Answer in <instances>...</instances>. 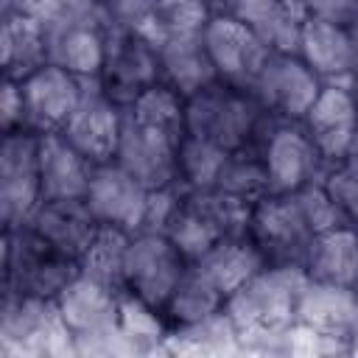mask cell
<instances>
[{
	"instance_id": "6da1fadb",
	"label": "cell",
	"mask_w": 358,
	"mask_h": 358,
	"mask_svg": "<svg viewBox=\"0 0 358 358\" xmlns=\"http://www.w3.org/2000/svg\"><path fill=\"white\" fill-rule=\"evenodd\" d=\"M308 274L302 266H266L224 302L235 336L266 338L296 327V302Z\"/></svg>"
},
{
	"instance_id": "7a4b0ae2",
	"label": "cell",
	"mask_w": 358,
	"mask_h": 358,
	"mask_svg": "<svg viewBox=\"0 0 358 358\" xmlns=\"http://www.w3.org/2000/svg\"><path fill=\"white\" fill-rule=\"evenodd\" d=\"M268 115L249 90L213 81L185 98V131L227 151L255 145Z\"/></svg>"
},
{
	"instance_id": "3957f363",
	"label": "cell",
	"mask_w": 358,
	"mask_h": 358,
	"mask_svg": "<svg viewBox=\"0 0 358 358\" xmlns=\"http://www.w3.org/2000/svg\"><path fill=\"white\" fill-rule=\"evenodd\" d=\"M78 271V260L62 255L28 224L3 229V294L53 302Z\"/></svg>"
},
{
	"instance_id": "277c9868",
	"label": "cell",
	"mask_w": 358,
	"mask_h": 358,
	"mask_svg": "<svg viewBox=\"0 0 358 358\" xmlns=\"http://www.w3.org/2000/svg\"><path fill=\"white\" fill-rule=\"evenodd\" d=\"M249 218L252 204L218 187L182 190V199L165 227V235L187 260H196L221 238L249 232Z\"/></svg>"
},
{
	"instance_id": "5b68a950",
	"label": "cell",
	"mask_w": 358,
	"mask_h": 358,
	"mask_svg": "<svg viewBox=\"0 0 358 358\" xmlns=\"http://www.w3.org/2000/svg\"><path fill=\"white\" fill-rule=\"evenodd\" d=\"M257 151L263 157L271 193H296L305 185L322 179L327 168L324 157L299 120L268 117L257 137Z\"/></svg>"
},
{
	"instance_id": "8992f818",
	"label": "cell",
	"mask_w": 358,
	"mask_h": 358,
	"mask_svg": "<svg viewBox=\"0 0 358 358\" xmlns=\"http://www.w3.org/2000/svg\"><path fill=\"white\" fill-rule=\"evenodd\" d=\"M187 266L190 260L176 249V243L165 232H154V229L131 232L123 263V291L162 310L171 291L187 271Z\"/></svg>"
},
{
	"instance_id": "52a82bcc",
	"label": "cell",
	"mask_w": 358,
	"mask_h": 358,
	"mask_svg": "<svg viewBox=\"0 0 358 358\" xmlns=\"http://www.w3.org/2000/svg\"><path fill=\"white\" fill-rule=\"evenodd\" d=\"M42 201L39 134L31 129L8 131L0 143V221L3 229L20 227Z\"/></svg>"
},
{
	"instance_id": "ba28073f",
	"label": "cell",
	"mask_w": 358,
	"mask_h": 358,
	"mask_svg": "<svg viewBox=\"0 0 358 358\" xmlns=\"http://www.w3.org/2000/svg\"><path fill=\"white\" fill-rule=\"evenodd\" d=\"M249 238L260 246L268 266H302L313 238L296 193H268L252 204Z\"/></svg>"
},
{
	"instance_id": "9c48e42d",
	"label": "cell",
	"mask_w": 358,
	"mask_h": 358,
	"mask_svg": "<svg viewBox=\"0 0 358 358\" xmlns=\"http://www.w3.org/2000/svg\"><path fill=\"white\" fill-rule=\"evenodd\" d=\"M201 39L218 81L241 90H252L263 64L274 53L246 22L235 20L227 11H215L210 17V22L201 31Z\"/></svg>"
},
{
	"instance_id": "30bf717a",
	"label": "cell",
	"mask_w": 358,
	"mask_h": 358,
	"mask_svg": "<svg viewBox=\"0 0 358 358\" xmlns=\"http://www.w3.org/2000/svg\"><path fill=\"white\" fill-rule=\"evenodd\" d=\"M182 134L185 131L137 120L123 109V129L115 162L126 168L134 179H140L148 190L176 185V157Z\"/></svg>"
},
{
	"instance_id": "8fae6325",
	"label": "cell",
	"mask_w": 358,
	"mask_h": 358,
	"mask_svg": "<svg viewBox=\"0 0 358 358\" xmlns=\"http://www.w3.org/2000/svg\"><path fill=\"white\" fill-rule=\"evenodd\" d=\"M324 81L299 59V53H271L252 84V95L277 120H302L319 98Z\"/></svg>"
},
{
	"instance_id": "7c38bea8",
	"label": "cell",
	"mask_w": 358,
	"mask_h": 358,
	"mask_svg": "<svg viewBox=\"0 0 358 358\" xmlns=\"http://www.w3.org/2000/svg\"><path fill=\"white\" fill-rule=\"evenodd\" d=\"M101 90L120 106H129L143 90L159 81L157 39L134 31L109 28L106 56L101 70Z\"/></svg>"
},
{
	"instance_id": "4fadbf2b",
	"label": "cell",
	"mask_w": 358,
	"mask_h": 358,
	"mask_svg": "<svg viewBox=\"0 0 358 358\" xmlns=\"http://www.w3.org/2000/svg\"><path fill=\"white\" fill-rule=\"evenodd\" d=\"M98 84L90 78H78L76 73L48 62L31 76L20 81L25 101V126L36 134L62 131L73 112L81 106L87 90Z\"/></svg>"
},
{
	"instance_id": "5bb4252c",
	"label": "cell",
	"mask_w": 358,
	"mask_h": 358,
	"mask_svg": "<svg viewBox=\"0 0 358 358\" xmlns=\"http://www.w3.org/2000/svg\"><path fill=\"white\" fill-rule=\"evenodd\" d=\"M148 187L134 179L126 168L117 162L95 165L90 187H87V207L98 218V224L117 227L126 232H140L145 224L148 210Z\"/></svg>"
},
{
	"instance_id": "9a60e30c",
	"label": "cell",
	"mask_w": 358,
	"mask_h": 358,
	"mask_svg": "<svg viewBox=\"0 0 358 358\" xmlns=\"http://www.w3.org/2000/svg\"><path fill=\"white\" fill-rule=\"evenodd\" d=\"M120 291L123 288L106 285L78 271L64 285V291L53 299L67 336L87 338V336H106L109 330H117Z\"/></svg>"
},
{
	"instance_id": "2e32d148",
	"label": "cell",
	"mask_w": 358,
	"mask_h": 358,
	"mask_svg": "<svg viewBox=\"0 0 358 358\" xmlns=\"http://www.w3.org/2000/svg\"><path fill=\"white\" fill-rule=\"evenodd\" d=\"M120 129H123V106L115 103L101 90V81H98L87 90L81 106L73 112L62 134L92 165H106V162H115Z\"/></svg>"
},
{
	"instance_id": "e0dca14e",
	"label": "cell",
	"mask_w": 358,
	"mask_h": 358,
	"mask_svg": "<svg viewBox=\"0 0 358 358\" xmlns=\"http://www.w3.org/2000/svg\"><path fill=\"white\" fill-rule=\"evenodd\" d=\"M324 162L347 157L358 129V92L352 84H324L308 115L299 120Z\"/></svg>"
},
{
	"instance_id": "ac0fdd59",
	"label": "cell",
	"mask_w": 358,
	"mask_h": 358,
	"mask_svg": "<svg viewBox=\"0 0 358 358\" xmlns=\"http://www.w3.org/2000/svg\"><path fill=\"white\" fill-rule=\"evenodd\" d=\"M296 53L324 84H352L355 25L305 17L299 28Z\"/></svg>"
},
{
	"instance_id": "d6986e66",
	"label": "cell",
	"mask_w": 358,
	"mask_h": 358,
	"mask_svg": "<svg viewBox=\"0 0 358 358\" xmlns=\"http://www.w3.org/2000/svg\"><path fill=\"white\" fill-rule=\"evenodd\" d=\"M25 224L73 260H81L101 227L84 199H42Z\"/></svg>"
},
{
	"instance_id": "ffe728a7",
	"label": "cell",
	"mask_w": 358,
	"mask_h": 358,
	"mask_svg": "<svg viewBox=\"0 0 358 358\" xmlns=\"http://www.w3.org/2000/svg\"><path fill=\"white\" fill-rule=\"evenodd\" d=\"M296 327L313 336H350L358 327V288L305 280L296 302Z\"/></svg>"
},
{
	"instance_id": "44dd1931",
	"label": "cell",
	"mask_w": 358,
	"mask_h": 358,
	"mask_svg": "<svg viewBox=\"0 0 358 358\" xmlns=\"http://www.w3.org/2000/svg\"><path fill=\"white\" fill-rule=\"evenodd\" d=\"M50 62L45 25L25 8L8 6L0 25V67L3 78L22 81Z\"/></svg>"
},
{
	"instance_id": "7402d4cb",
	"label": "cell",
	"mask_w": 358,
	"mask_h": 358,
	"mask_svg": "<svg viewBox=\"0 0 358 358\" xmlns=\"http://www.w3.org/2000/svg\"><path fill=\"white\" fill-rule=\"evenodd\" d=\"M95 165L70 145L62 131L39 134L42 199H84Z\"/></svg>"
},
{
	"instance_id": "603a6c76",
	"label": "cell",
	"mask_w": 358,
	"mask_h": 358,
	"mask_svg": "<svg viewBox=\"0 0 358 358\" xmlns=\"http://www.w3.org/2000/svg\"><path fill=\"white\" fill-rule=\"evenodd\" d=\"M302 268L308 280L358 288V227L344 224L316 232L308 243Z\"/></svg>"
},
{
	"instance_id": "cb8c5ba5",
	"label": "cell",
	"mask_w": 358,
	"mask_h": 358,
	"mask_svg": "<svg viewBox=\"0 0 358 358\" xmlns=\"http://www.w3.org/2000/svg\"><path fill=\"white\" fill-rule=\"evenodd\" d=\"M196 271H201L224 296L235 294L243 282H249L257 271L268 266L260 246L249 238V232L227 235L218 243H213L201 257L190 260Z\"/></svg>"
},
{
	"instance_id": "d4e9b609",
	"label": "cell",
	"mask_w": 358,
	"mask_h": 358,
	"mask_svg": "<svg viewBox=\"0 0 358 358\" xmlns=\"http://www.w3.org/2000/svg\"><path fill=\"white\" fill-rule=\"evenodd\" d=\"M157 53H159V81L173 87L185 98L218 81L201 34L162 36L157 42Z\"/></svg>"
},
{
	"instance_id": "484cf974",
	"label": "cell",
	"mask_w": 358,
	"mask_h": 358,
	"mask_svg": "<svg viewBox=\"0 0 358 358\" xmlns=\"http://www.w3.org/2000/svg\"><path fill=\"white\" fill-rule=\"evenodd\" d=\"M224 302H227V296L201 271L187 266V271L171 291L168 302L162 305V316L171 330L193 333L199 327L218 322L224 316Z\"/></svg>"
},
{
	"instance_id": "4316f807",
	"label": "cell",
	"mask_w": 358,
	"mask_h": 358,
	"mask_svg": "<svg viewBox=\"0 0 358 358\" xmlns=\"http://www.w3.org/2000/svg\"><path fill=\"white\" fill-rule=\"evenodd\" d=\"M221 11L246 22L271 50L296 53L299 28L305 17L288 0H227Z\"/></svg>"
},
{
	"instance_id": "83f0119b",
	"label": "cell",
	"mask_w": 358,
	"mask_h": 358,
	"mask_svg": "<svg viewBox=\"0 0 358 358\" xmlns=\"http://www.w3.org/2000/svg\"><path fill=\"white\" fill-rule=\"evenodd\" d=\"M227 157V148L185 131L176 157V185L182 190H213L218 185Z\"/></svg>"
},
{
	"instance_id": "f1b7e54d",
	"label": "cell",
	"mask_w": 358,
	"mask_h": 358,
	"mask_svg": "<svg viewBox=\"0 0 358 358\" xmlns=\"http://www.w3.org/2000/svg\"><path fill=\"white\" fill-rule=\"evenodd\" d=\"M215 187L241 199V201H249V204H257L260 199H266L271 193L268 173H266L263 157L257 151V143L238 148V151H229Z\"/></svg>"
},
{
	"instance_id": "f546056e",
	"label": "cell",
	"mask_w": 358,
	"mask_h": 358,
	"mask_svg": "<svg viewBox=\"0 0 358 358\" xmlns=\"http://www.w3.org/2000/svg\"><path fill=\"white\" fill-rule=\"evenodd\" d=\"M129 238H131V232L101 224L92 243L87 246V252L78 260L81 274H90L106 285L123 288V263H126Z\"/></svg>"
},
{
	"instance_id": "4dcf8cb0",
	"label": "cell",
	"mask_w": 358,
	"mask_h": 358,
	"mask_svg": "<svg viewBox=\"0 0 358 358\" xmlns=\"http://www.w3.org/2000/svg\"><path fill=\"white\" fill-rule=\"evenodd\" d=\"M129 115H134L137 120L162 126V129H173V131H185V95H179L173 87L157 81L148 90H143L129 106H123Z\"/></svg>"
},
{
	"instance_id": "1f68e13d",
	"label": "cell",
	"mask_w": 358,
	"mask_h": 358,
	"mask_svg": "<svg viewBox=\"0 0 358 358\" xmlns=\"http://www.w3.org/2000/svg\"><path fill=\"white\" fill-rule=\"evenodd\" d=\"M215 6L210 0H157L154 22H157V42L162 36H190L201 34Z\"/></svg>"
},
{
	"instance_id": "d6a6232c",
	"label": "cell",
	"mask_w": 358,
	"mask_h": 358,
	"mask_svg": "<svg viewBox=\"0 0 358 358\" xmlns=\"http://www.w3.org/2000/svg\"><path fill=\"white\" fill-rule=\"evenodd\" d=\"M117 330L134 338H159L165 336L171 327L162 316L159 308H154L151 302L120 291V310H117Z\"/></svg>"
},
{
	"instance_id": "836d02e7",
	"label": "cell",
	"mask_w": 358,
	"mask_h": 358,
	"mask_svg": "<svg viewBox=\"0 0 358 358\" xmlns=\"http://www.w3.org/2000/svg\"><path fill=\"white\" fill-rule=\"evenodd\" d=\"M296 201L302 207V215L310 227V232H324V229H333V227H344L350 224L344 210L336 204V199L327 193V187L322 185V179L305 185L302 190H296Z\"/></svg>"
},
{
	"instance_id": "e575fe53",
	"label": "cell",
	"mask_w": 358,
	"mask_h": 358,
	"mask_svg": "<svg viewBox=\"0 0 358 358\" xmlns=\"http://www.w3.org/2000/svg\"><path fill=\"white\" fill-rule=\"evenodd\" d=\"M154 6H157V0H101L109 28L145 34L151 39H157Z\"/></svg>"
},
{
	"instance_id": "d590c367",
	"label": "cell",
	"mask_w": 358,
	"mask_h": 358,
	"mask_svg": "<svg viewBox=\"0 0 358 358\" xmlns=\"http://www.w3.org/2000/svg\"><path fill=\"white\" fill-rule=\"evenodd\" d=\"M322 185L336 199V204L344 210L347 221L358 227V165L350 159L330 162L322 173Z\"/></svg>"
},
{
	"instance_id": "8d00e7d4",
	"label": "cell",
	"mask_w": 358,
	"mask_h": 358,
	"mask_svg": "<svg viewBox=\"0 0 358 358\" xmlns=\"http://www.w3.org/2000/svg\"><path fill=\"white\" fill-rule=\"evenodd\" d=\"M302 17H322L333 22H358V0H288Z\"/></svg>"
},
{
	"instance_id": "74e56055",
	"label": "cell",
	"mask_w": 358,
	"mask_h": 358,
	"mask_svg": "<svg viewBox=\"0 0 358 358\" xmlns=\"http://www.w3.org/2000/svg\"><path fill=\"white\" fill-rule=\"evenodd\" d=\"M182 199V187L179 185H168V187H154L148 193V210H145V224L143 229H154V232H165L176 204Z\"/></svg>"
},
{
	"instance_id": "f35d334b",
	"label": "cell",
	"mask_w": 358,
	"mask_h": 358,
	"mask_svg": "<svg viewBox=\"0 0 358 358\" xmlns=\"http://www.w3.org/2000/svg\"><path fill=\"white\" fill-rule=\"evenodd\" d=\"M0 129L3 134L28 129L25 126V101H22V87L14 78H3L0 90Z\"/></svg>"
},
{
	"instance_id": "ab89813d",
	"label": "cell",
	"mask_w": 358,
	"mask_h": 358,
	"mask_svg": "<svg viewBox=\"0 0 358 358\" xmlns=\"http://www.w3.org/2000/svg\"><path fill=\"white\" fill-rule=\"evenodd\" d=\"M344 159H350V162H355V165H358V129H355V137H352L350 151H347V157H344Z\"/></svg>"
},
{
	"instance_id": "60d3db41",
	"label": "cell",
	"mask_w": 358,
	"mask_h": 358,
	"mask_svg": "<svg viewBox=\"0 0 358 358\" xmlns=\"http://www.w3.org/2000/svg\"><path fill=\"white\" fill-rule=\"evenodd\" d=\"M352 87L358 92V22H355V70H352Z\"/></svg>"
},
{
	"instance_id": "b9f144b4",
	"label": "cell",
	"mask_w": 358,
	"mask_h": 358,
	"mask_svg": "<svg viewBox=\"0 0 358 358\" xmlns=\"http://www.w3.org/2000/svg\"><path fill=\"white\" fill-rule=\"evenodd\" d=\"M350 338H352V344H350V352H355V355H358V327L350 333Z\"/></svg>"
},
{
	"instance_id": "7bdbcfd3",
	"label": "cell",
	"mask_w": 358,
	"mask_h": 358,
	"mask_svg": "<svg viewBox=\"0 0 358 358\" xmlns=\"http://www.w3.org/2000/svg\"><path fill=\"white\" fill-rule=\"evenodd\" d=\"M210 3H213V6H215V11H221V8H224V3H227V0H210Z\"/></svg>"
},
{
	"instance_id": "ee69618b",
	"label": "cell",
	"mask_w": 358,
	"mask_h": 358,
	"mask_svg": "<svg viewBox=\"0 0 358 358\" xmlns=\"http://www.w3.org/2000/svg\"><path fill=\"white\" fill-rule=\"evenodd\" d=\"M22 3H28V0H8V6H22Z\"/></svg>"
}]
</instances>
